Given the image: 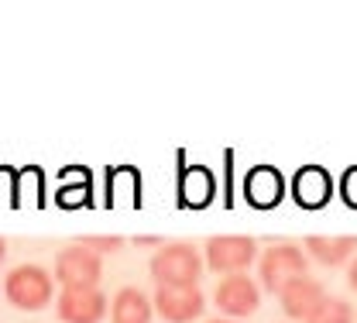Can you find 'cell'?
I'll return each mask as SVG.
<instances>
[{"label": "cell", "instance_id": "obj_1", "mask_svg": "<svg viewBox=\"0 0 357 323\" xmlns=\"http://www.w3.org/2000/svg\"><path fill=\"white\" fill-rule=\"evenodd\" d=\"M148 272L158 285H196L203 276V255L185 241H172L151 255Z\"/></svg>", "mask_w": 357, "mask_h": 323}, {"label": "cell", "instance_id": "obj_2", "mask_svg": "<svg viewBox=\"0 0 357 323\" xmlns=\"http://www.w3.org/2000/svg\"><path fill=\"white\" fill-rule=\"evenodd\" d=\"M3 292H7L10 306H17L24 313H35V310L48 306V299L55 292V278L48 276L42 265H17L3 278Z\"/></svg>", "mask_w": 357, "mask_h": 323}, {"label": "cell", "instance_id": "obj_3", "mask_svg": "<svg viewBox=\"0 0 357 323\" xmlns=\"http://www.w3.org/2000/svg\"><path fill=\"white\" fill-rule=\"evenodd\" d=\"M258 262V244L255 237L244 234H220L206 241V269L227 276H244V269H251Z\"/></svg>", "mask_w": 357, "mask_h": 323}, {"label": "cell", "instance_id": "obj_4", "mask_svg": "<svg viewBox=\"0 0 357 323\" xmlns=\"http://www.w3.org/2000/svg\"><path fill=\"white\" fill-rule=\"evenodd\" d=\"M261 285L268 292H282L292 278H303L306 269H310V255L299 248V244H271L265 255H261Z\"/></svg>", "mask_w": 357, "mask_h": 323}, {"label": "cell", "instance_id": "obj_5", "mask_svg": "<svg viewBox=\"0 0 357 323\" xmlns=\"http://www.w3.org/2000/svg\"><path fill=\"white\" fill-rule=\"evenodd\" d=\"M100 276L103 258L86 244H69L55 255V282H62V289H96Z\"/></svg>", "mask_w": 357, "mask_h": 323}, {"label": "cell", "instance_id": "obj_6", "mask_svg": "<svg viewBox=\"0 0 357 323\" xmlns=\"http://www.w3.org/2000/svg\"><path fill=\"white\" fill-rule=\"evenodd\" d=\"M155 313L169 323H189L206 310L199 285H155Z\"/></svg>", "mask_w": 357, "mask_h": 323}, {"label": "cell", "instance_id": "obj_7", "mask_svg": "<svg viewBox=\"0 0 357 323\" xmlns=\"http://www.w3.org/2000/svg\"><path fill=\"white\" fill-rule=\"evenodd\" d=\"M213 303L223 317L230 320H241V317H251L261 303V289L251 276H227L220 278L217 292H213Z\"/></svg>", "mask_w": 357, "mask_h": 323}, {"label": "cell", "instance_id": "obj_8", "mask_svg": "<svg viewBox=\"0 0 357 323\" xmlns=\"http://www.w3.org/2000/svg\"><path fill=\"white\" fill-rule=\"evenodd\" d=\"M55 313L62 323H100L110 313V303L100 289H62Z\"/></svg>", "mask_w": 357, "mask_h": 323}, {"label": "cell", "instance_id": "obj_9", "mask_svg": "<svg viewBox=\"0 0 357 323\" xmlns=\"http://www.w3.org/2000/svg\"><path fill=\"white\" fill-rule=\"evenodd\" d=\"M323 299H326L323 282H316V278H310V276L292 278V282L278 292V303H282L285 317H292V320H310Z\"/></svg>", "mask_w": 357, "mask_h": 323}, {"label": "cell", "instance_id": "obj_10", "mask_svg": "<svg viewBox=\"0 0 357 323\" xmlns=\"http://www.w3.org/2000/svg\"><path fill=\"white\" fill-rule=\"evenodd\" d=\"M282 193H285V179L271 169V165H258V169H251L248 172V179H244V196H248V203L251 206H275L278 200H282Z\"/></svg>", "mask_w": 357, "mask_h": 323}, {"label": "cell", "instance_id": "obj_11", "mask_svg": "<svg viewBox=\"0 0 357 323\" xmlns=\"http://www.w3.org/2000/svg\"><path fill=\"white\" fill-rule=\"evenodd\" d=\"M330 193H333V183H330L326 169H319V165H306V169H299V172H296V179H292V196H296V200H299V206H306V210L323 206V203L330 200Z\"/></svg>", "mask_w": 357, "mask_h": 323}, {"label": "cell", "instance_id": "obj_12", "mask_svg": "<svg viewBox=\"0 0 357 323\" xmlns=\"http://www.w3.org/2000/svg\"><path fill=\"white\" fill-rule=\"evenodd\" d=\"M151 306L155 303L137 285H124L110 303V323H151Z\"/></svg>", "mask_w": 357, "mask_h": 323}, {"label": "cell", "instance_id": "obj_13", "mask_svg": "<svg viewBox=\"0 0 357 323\" xmlns=\"http://www.w3.org/2000/svg\"><path fill=\"white\" fill-rule=\"evenodd\" d=\"M354 251H357V237H351V234H344V237H319V234H312V237H306V255L316 258L319 265H326V269L344 265Z\"/></svg>", "mask_w": 357, "mask_h": 323}, {"label": "cell", "instance_id": "obj_14", "mask_svg": "<svg viewBox=\"0 0 357 323\" xmlns=\"http://www.w3.org/2000/svg\"><path fill=\"white\" fill-rule=\"evenodd\" d=\"M210 193H213L210 172H203V169H189V172L182 176V200H185L189 206H203V203H210Z\"/></svg>", "mask_w": 357, "mask_h": 323}, {"label": "cell", "instance_id": "obj_15", "mask_svg": "<svg viewBox=\"0 0 357 323\" xmlns=\"http://www.w3.org/2000/svg\"><path fill=\"white\" fill-rule=\"evenodd\" d=\"M306 323H354V306L347 299H337V296H326L316 313Z\"/></svg>", "mask_w": 357, "mask_h": 323}, {"label": "cell", "instance_id": "obj_16", "mask_svg": "<svg viewBox=\"0 0 357 323\" xmlns=\"http://www.w3.org/2000/svg\"><path fill=\"white\" fill-rule=\"evenodd\" d=\"M83 244H86L89 251H96V255H103V251H117V248H124V241H121V237H83Z\"/></svg>", "mask_w": 357, "mask_h": 323}, {"label": "cell", "instance_id": "obj_17", "mask_svg": "<svg viewBox=\"0 0 357 323\" xmlns=\"http://www.w3.org/2000/svg\"><path fill=\"white\" fill-rule=\"evenodd\" d=\"M340 193H344V200H347L351 206H357V169H347V172H344Z\"/></svg>", "mask_w": 357, "mask_h": 323}, {"label": "cell", "instance_id": "obj_18", "mask_svg": "<svg viewBox=\"0 0 357 323\" xmlns=\"http://www.w3.org/2000/svg\"><path fill=\"white\" fill-rule=\"evenodd\" d=\"M347 282H351V289L357 292V258L351 262V269H347Z\"/></svg>", "mask_w": 357, "mask_h": 323}, {"label": "cell", "instance_id": "obj_19", "mask_svg": "<svg viewBox=\"0 0 357 323\" xmlns=\"http://www.w3.org/2000/svg\"><path fill=\"white\" fill-rule=\"evenodd\" d=\"M3 258H7V244H3V237H0V265H3Z\"/></svg>", "mask_w": 357, "mask_h": 323}, {"label": "cell", "instance_id": "obj_20", "mask_svg": "<svg viewBox=\"0 0 357 323\" xmlns=\"http://www.w3.org/2000/svg\"><path fill=\"white\" fill-rule=\"evenodd\" d=\"M206 323H237V320H227V317H223V320H206Z\"/></svg>", "mask_w": 357, "mask_h": 323}]
</instances>
